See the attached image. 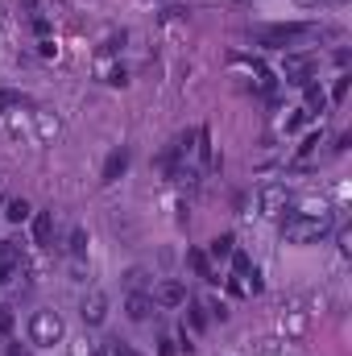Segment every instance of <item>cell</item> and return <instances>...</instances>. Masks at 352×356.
<instances>
[{
  "label": "cell",
  "instance_id": "8992f818",
  "mask_svg": "<svg viewBox=\"0 0 352 356\" xmlns=\"http://www.w3.org/2000/svg\"><path fill=\"white\" fill-rule=\"evenodd\" d=\"M182 302H186V286H182V282H175V277H170V282H162V286L154 290V307L175 311V307H182Z\"/></svg>",
  "mask_w": 352,
  "mask_h": 356
},
{
  "label": "cell",
  "instance_id": "d6986e66",
  "mask_svg": "<svg viewBox=\"0 0 352 356\" xmlns=\"http://www.w3.org/2000/svg\"><path fill=\"white\" fill-rule=\"evenodd\" d=\"M307 120H311V112H307V108H298V112H294V116L286 120V133H298V129H303Z\"/></svg>",
  "mask_w": 352,
  "mask_h": 356
},
{
  "label": "cell",
  "instance_id": "83f0119b",
  "mask_svg": "<svg viewBox=\"0 0 352 356\" xmlns=\"http://www.w3.org/2000/svg\"><path fill=\"white\" fill-rule=\"evenodd\" d=\"M294 4H298V8H319L323 0H294Z\"/></svg>",
  "mask_w": 352,
  "mask_h": 356
},
{
  "label": "cell",
  "instance_id": "d4e9b609",
  "mask_svg": "<svg viewBox=\"0 0 352 356\" xmlns=\"http://www.w3.org/2000/svg\"><path fill=\"white\" fill-rule=\"evenodd\" d=\"M125 282H129V286H133V290H137V286H141V282H145V273H141V269H129V277H125Z\"/></svg>",
  "mask_w": 352,
  "mask_h": 356
},
{
  "label": "cell",
  "instance_id": "8fae6325",
  "mask_svg": "<svg viewBox=\"0 0 352 356\" xmlns=\"http://www.w3.org/2000/svg\"><path fill=\"white\" fill-rule=\"evenodd\" d=\"M129 170V149H116V154H108V162H104V182L112 186L116 178Z\"/></svg>",
  "mask_w": 352,
  "mask_h": 356
},
{
  "label": "cell",
  "instance_id": "7a4b0ae2",
  "mask_svg": "<svg viewBox=\"0 0 352 356\" xmlns=\"http://www.w3.org/2000/svg\"><path fill=\"white\" fill-rule=\"evenodd\" d=\"M63 336H67V323H63L58 311H33L29 315V340L38 348H54Z\"/></svg>",
  "mask_w": 352,
  "mask_h": 356
},
{
  "label": "cell",
  "instance_id": "2e32d148",
  "mask_svg": "<svg viewBox=\"0 0 352 356\" xmlns=\"http://www.w3.org/2000/svg\"><path fill=\"white\" fill-rule=\"evenodd\" d=\"M232 249H237V236H232V232H224V236H216V241H211V257H216V261H228V257H232Z\"/></svg>",
  "mask_w": 352,
  "mask_h": 356
},
{
  "label": "cell",
  "instance_id": "277c9868",
  "mask_svg": "<svg viewBox=\"0 0 352 356\" xmlns=\"http://www.w3.org/2000/svg\"><path fill=\"white\" fill-rule=\"evenodd\" d=\"M319 29L315 25H269V29H257V42L262 46H294V42H307V38H315Z\"/></svg>",
  "mask_w": 352,
  "mask_h": 356
},
{
  "label": "cell",
  "instance_id": "44dd1931",
  "mask_svg": "<svg viewBox=\"0 0 352 356\" xmlns=\"http://www.w3.org/2000/svg\"><path fill=\"white\" fill-rule=\"evenodd\" d=\"M315 149H319V133H311V137L298 145V158H307V154H315Z\"/></svg>",
  "mask_w": 352,
  "mask_h": 356
},
{
  "label": "cell",
  "instance_id": "4316f807",
  "mask_svg": "<svg viewBox=\"0 0 352 356\" xmlns=\"http://www.w3.org/2000/svg\"><path fill=\"white\" fill-rule=\"evenodd\" d=\"M158 356H175V340H162V353Z\"/></svg>",
  "mask_w": 352,
  "mask_h": 356
},
{
  "label": "cell",
  "instance_id": "5bb4252c",
  "mask_svg": "<svg viewBox=\"0 0 352 356\" xmlns=\"http://www.w3.org/2000/svg\"><path fill=\"white\" fill-rule=\"evenodd\" d=\"M182 307H186V319H191V332H203V327H207V307H203L199 298H186Z\"/></svg>",
  "mask_w": 352,
  "mask_h": 356
},
{
  "label": "cell",
  "instance_id": "52a82bcc",
  "mask_svg": "<svg viewBox=\"0 0 352 356\" xmlns=\"http://www.w3.org/2000/svg\"><path fill=\"white\" fill-rule=\"evenodd\" d=\"M108 319V294L104 290H91L88 298H83V323L88 327H99Z\"/></svg>",
  "mask_w": 352,
  "mask_h": 356
},
{
  "label": "cell",
  "instance_id": "ba28073f",
  "mask_svg": "<svg viewBox=\"0 0 352 356\" xmlns=\"http://www.w3.org/2000/svg\"><path fill=\"white\" fill-rule=\"evenodd\" d=\"M125 315H129L133 323H145V319L154 315V294H141V290H133V294L125 298Z\"/></svg>",
  "mask_w": 352,
  "mask_h": 356
},
{
  "label": "cell",
  "instance_id": "484cf974",
  "mask_svg": "<svg viewBox=\"0 0 352 356\" xmlns=\"http://www.w3.org/2000/svg\"><path fill=\"white\" fill-rule=\"evenodd\" d=\"M112 356H141V353H137V348H129V344H120V348H116Z\"/></svg>",
  "mask_w": 352,
  "mask_h": 356
},
{
  "label": "cell",
  "instance_id": "e0dca14e",
  "mask_svg": "<svg viewBox=\"0 0 352 356\" xmlns=\"http://www.w3.org/2000/svg\"><path fill=\"white\" fill-rule=\"evenodd\" d=\"M71 257H75V261H83V257H88V232H83V228H75V232H71Z\"/></svg>",
  "mask_w": 352,
  "mask_h": 356
},
{
  "label": "cell",
  "instance_id": "4dcf8cb0",
  "mask_svg": "<svg viewBox=\"0 0 352 356\" xmlns=\"http://www.w3.org/2000/svg\"><path fill=\"white\" fill-rule=\"evenodd\" d=\"M336 4H349V0H336Z\"/></svg>",
  "mask_w": 352,
  "mask_h": 356
},
{
  "label": "cell",
  "instance_id": "f1b7e54d",
  "mask_svg": "<svg viewBox=\"0 0 352 356\" xmlns=\"http://www.w3.org/2000/svg\"><path fill=\"white\" fill-rule=\"evenodd\" d=\"M8 356H29V353H25L21 344H8Z\"/></svg>",
  "mask_w": 352,
  "mask_h": 356
},
{
  "label": "cell",
  "instance_id": "5b68a950",
  "mask_svg": "<svg viewBox=\"0 0 352 356\" xmlns=\"http://www.w3.org/2000/svg\"><path fill=\"white\" fill-rule=\"evenodd\" d=\"M286 207H290V191H286L282 182H262V191H257V211H262L265 220H278Z\"/></svg>",
  "mask_w": 352,
  "mask_h": 356
},
{
  "label": "cell",
  "instance_id": "603a6c76",
  "mask_svg": "<svg viewBox=\"0 0 352 356\" xmlns=\"http://www.w3.org/2000/svg\"><path fill=\"white\" fill-rule=\"evenodd\" d=\"M8 332H13V311L0 307V336H8Z\"/></svg>",
  "mask_w": 352,
  "mask_h": 356
},
{
  "label": "cell",
  "instance_id": "7c38bea8",
  "mask_svg": "<svg viewBox=\"0 0 352 356\" xmlns=\"http://www.w3.org/2000/svg\"><path fill=\"white\" fill-rule=\"evenodd\" d=\"M307 95H303V108H307V112H311V116H315V112H328V91L319 88V83H307Z\"/></svg>",
  "mask_w": 352,
  "mask_h": 356
},
{
  "label": "cell",
  "instance_id": "6da1fadb",
  "mask_svg": "<svg viewBox=\"0 0 352 356\" xmlns=\"http://www.w3.org/2000/svg\"><path fill=\"white\" fill-rule=\"evenodd\" d=\"M332 211L319 207V211H294L282 220V241L286 245H319L328 232H332Z\"/></svg>",
  "mask_w": 352,
  "mask_h": 356
},
{
  "label": "cell",
  "instance_id": "cb8c5ba5",
  "mask_svg": "<svg viewBox=\"0 0 352 356\" xmlns=\"http://www.w3.org/2000/svg\"><path fill=\"white\" fill-rule=\"evenodd\" d=\"M38 50H42V58H50L54 54V38H38Z\"/></svg>",
  "mask_w": 352,
  "mask_h": 356
},
{
  "label": "cell",
  "instance_id": "9c48e42d",
  "mask_svg": "<svg viewBox=\"0 0 352 356\" xmlns=\"http://www.w3.org/2000/svg\"><path fill=\"white\" fill-rule=\"evenodd\" d=\"M50 236H54V211H33V245L50 249Z\"/></svg>",
  "mask_w": 352,
  "mask_h": 356
},
{
  "label": "cell",
  "instance_id": "9a60e30c",
  "mask_svg": "<svg viewBox=\"0 0 352 356\" xmlns=\"http://www.w3.org/2000/svg\"><path fill=\"white\" fill-rule=\"evenodd\" d=\"M186 261H191V269L203 277V282H216V273H211V261H207V253H199V249H191L186 253Z\"/></svg>",
  "mask_w": 352,
  "mask_h": 356
},
{
  "label": "cell",
  "instance_id": "1f68e13d",
  "mask_svg": "<svg viewBox=\"0 0 352 356\" xmlns=\"http://www.w3.org/2000/svg\"><path fill=\"white\" fill-rule=\"evenodd\" d=\"M91 356H104V353H91Z\"/></svg>",
  "mask_w": 352,
  "mask_h": 356
},
{
  "label": "cell",
  "instance_id": "30bf717a",
  "mask_svg": "<svg viewBox=\"0 0 352 356\" xmlns=\"http://www.w3.org/2000/svg\"><path fill=\"white\" fill-rule=\"evenodd\" d=\"M33 124H38V137H42V141H54V137L63 133L58 116H54V112H46V108H38V112H33Z\"/></svg>",
  "mask_w": 352,
  "mask_h": 356
},
{
  "label": "cell",
  "instance_id": "ac0fdd59",
  "mask_svg": "<svg viewBox=\"0 0 352 356\" xmlns=\"http://www.w3.org/2000/svg\"><path fill=\"white\" fill-rule=\"evenodd\" d=\"M349 79H352V75H340V79H336V83H332V95H328V99H332V104H340V99H344V95H349Z\"/></svg>",
  "mask_w": 352,
  "mask_h": 356
},
{
  "label": "cell",
  "instance_id": "ffe728a7",
  "mask_svg": "<svg viewBox=\"0 0 352 356\" xmlns=\"http://www.w3.org/2000/svg\"><path fill=\"white\" fill-rule=\"evenodd\" d=\"M33 29H38V38H50V17L46 13H33Z\"/></svg>",
  "mask_w": 352,
  "mask_h": 356
},
{
  "label": "cell",
  "instance_id": "f546056e",
  "mask_svg": "<svg viewBox=\"0 0 352 356\" xmlns=\"http://www.w3.org/2000/svg\"><path fill=\"white\" fill-rule=\"evenodd\" d=\"M0 216H4V195H0Z\"/></svg>",
  "mask_w": 352,
  "mask_h": 356
},
{
  "label": "cell",
  "instance_id": "7402d4cb",
  "mask_svg": "<svg viewBox=\"0 0 352 356\" xmlns=\"http://www.w3.org/2000/svg\"><path fill=\"white\" fill-rule=\"evenodd\" d=\"M336 245H340V253H352V232H349V228H340V232H336Z\"/></svg>",
  "mask_w": 352,
  "mask_h": 356
},
{
  "label": "cell",
  "instance_id": "4fadbf2b",
  "mask_svg": "<svg viewBox=\"0 0 352 356\" xmlns=\"http://www.w3.org/2000/svg\"><path fill=\"white\" fill-rule=\"evenodd\" d=\"M4 220L8 224H25V220H33V207L25 199H4Z\"/></svg>",
  "mask_w": 352,
  "mask_h": 356
},
{
  "label": "cell",
  "instance_id": "3957f363",
  "mask_svg": "<svg viewBox=\"0 0 352 356\" xmlns=\"http://www.w3.org/2000/svg\"><path fill=\"white\" fill-rule=\"evenodd\" d=\"M315 71H319V63H315V54H307V50H290V54L282 58V79L294 83V88H307Z\"/></svg>",
  "mask_w": 352,
  "mask_h": 356
}]
</instances>
